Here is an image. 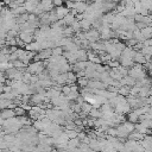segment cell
<instances>
[{"instance_id":"obj_3","label":"cell","mask_w":152,"mask_h":152,"mask_svg":"<svg viewBox=\"0 0 152 152\" xmlns=\"http://www.w3.org/2000/svg\"><path fill=\"white\" fill-rule=\"evenodd\" d=\"M133 61L138 64H144L147 59H146V56L142 53V52H135L134 57H133Z\"/></svg>"},{"instance_id":"obj_2","label":"cell","mask_w":152,"mask_h":152,"mask_svg":"<svg viewBox=\"0 0 152 152\" xmlns=\"http://www.w3.org/2000/svg\"><path fill=\"white\" fill-rule=\"evenodd\" d=\"M15 115H17V114H15L14 108H2V112H1V119H2V120L13 118V116H15Z\"/></svg>"},{"instance_id":"obj_1","label":"cell","mask_w":152,"mask_h":152,"mask_svg":"<svg viewBox=\"0 0 152 152\" xmlns=\"http://www.w3.org/2000/svg\"><path fill=\"white\" fill-rule=\"evenodd\" d=\"M44 66H45V64L43 63V62H38V61H34L33 63H31L27 68H26V71H28V72H31V74H34V75H38L39 72H42L43 70H44Z\"/></svg>"}]
</instances>
